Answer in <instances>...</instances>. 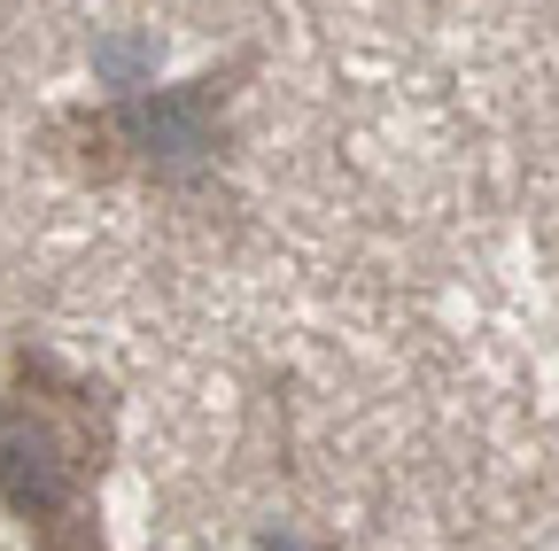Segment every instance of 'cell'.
<instances>
[{
    "instance_id": "cell-1",
    "label": "cell",
    "mask_w": 559,
    "mask_h": 551,
    "mask_svg": "<svg viewBox=\"0 0 559 551\" xmlns=\"http://www.w3.org/2000/svg\"><path fill=\"white\" fill-rule=\"evenodd\" d=\"M117 458V388L16 342L0 366V513L32 551H109L102 481Z\"/></svg>"
},
{
    "instance_id": "cell-2",
    "label": "cell",
    "mask_w": 559,
    "mask_h": 551,
    "mask_svg": "<svg viewBox=\"0 0 559 551\" xmlns=\"http://www.w3.org/2000/svg\"><path fill=\"white\" fill-rule=\"evenodd\" d=\"M241 71H249V55H234L226 71H202L187 86L55 109L39 124V156L86 187H164V194L202 187L226 156V101H234Z\"/></svg>"
}]
</instances>
